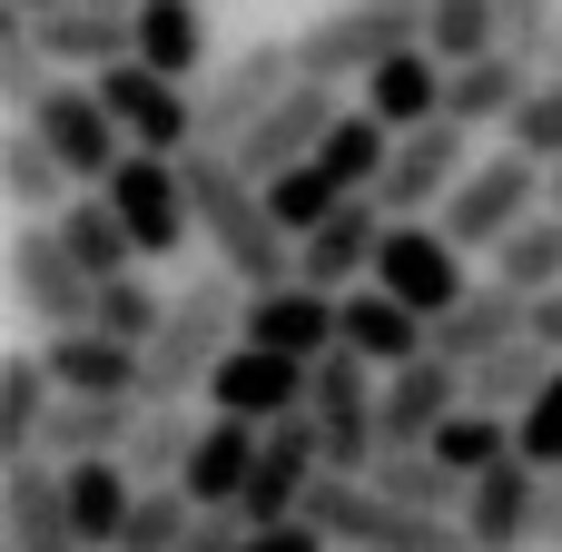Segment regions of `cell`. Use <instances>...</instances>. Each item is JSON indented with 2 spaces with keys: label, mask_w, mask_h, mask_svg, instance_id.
<instances>
[{
  "label": "cell",
  "mask_w": 562,
  "mask_h": 552,
  "mask_svg": "<svg viewBox=\"0 0 562 552\" xmlns=\"http://www.w3.org/2000/svg\"><path fill=\"white\" fill-rule=\"evenodd\" d=\"M188 198H198V237L217 247V267H227L247 296H267V286H286V277H296V237H286L277 198H267L237 158L188 148Z\"/></svg>",
  "instance_id": "1"
},
{
  "label": "cell",
  "mask_w": 562,
  "mask_h": 552,
  "mask_svg": "<svg viewBox=\"0 0 562 552\" xmlns=\"http://www.w3.org/2000/svg\"><path fill=\"white\" fill-rule=\"evenodd\" d=\"M237 346H247V286H237L227 267L188 277V286L168 296L158 346H148V405H188V395H207V375H217Z\"/></svg>",
  "instance_id": "2"
},
{
  "label": "cell",
  "mask_w": 562,
  "mask_h": 552,
  "mask_svg": "<svg viewBox=\"0 0 562 552\" xmlns=\"http://www.w3.org/2000/svg\"><path fill=\"white\" fill-rule=\"evenodd\" d=\"M405 49H425V10H405V0H336L326 20H306L296 30V69L306 79H326V89H366L385 59H405Z\"/></svg>",
  "instance_id": "3"
},
{
  "label": "cell",
  "mask_w": 562,
  "mask_h": 552,
  "mask_svg": "<svg viewBox=\"0 0 562 552\" xmlns=\"http://www.w3.org/2000/svg\"><path fill=\"white\" fill-rule=\"evenodd\" d=\"M553 207V168H533V158H514V148H494V158H474V178L445 198V237L454 247H484V257H504L533 217Z\"/></svg>",
  "instance_id": "4"
},
{
  "label": "cell",
  "mask_w": 562,
  "mask_h": 552,
  "mask_svg": "<svg viewBox=\"0 0 562 552\" xmlns=\"http://www.w3.org/2000/svg\"><path fill=\"white\" fill-rule=\"evenodd\" d=\"M306 523H316L336 552H474V543H464V523L405 514V504H385L375 484H346V474H326V484H316Z\"/></svg>",
  "instance_id": "5"
},
{
  "label": "cell",
  "mask_w": 562,
  "mask_h": 552,
  "mask_svg": "<svg viewBox=\"0 0 562 552\" xmlns=\"http://www.w3.org/2000/svg\"><path fill=\"white\" fill-rule=\"evenodd\" d=\"M296 79H306V69H296V40H247L217 79H198V148L237 158V138H247Z\"/></svg>",
  "instance_id": "6"
},
{
  "label": "cell",
  "mask_w": 562,
  "mask_h": 552,
  "mask_svg": "<svg viewBox=\"0 0 562 552\" xmlns=\"http://www.w3.org/2000/svg\"><path fill=\"white\" fill-rule=\"evenodd\" d=\"M10 296H20V316H30L40 336H79V326L99 316V286L79 277L59 217H20V237H10Z\"/></svg>",
  "instance_id": "7"
},
{
  "label": "cell",
  "mask_w": 562,
  "mask_h": 552,
  "mask_svg": "<svg viewBox=\"0 0 562 552\" xmlns=\"http://www.w3.org/2000/svg\"><path fill=\"white\" fill-rule=\"evenodd\" d=\"M109 207H119V227L138 237V257H188L198 247V198H188V158H138L128 148V168L99 188Z\"/></svg>",
  "instance_id": "8"
},
{
  "label": "cell",
  "mask_w": 562,
  "mask_h": 552,
  "mask_svg": "<svg viewBox=\"0 0 562 552\" xmlns=\"http://www.w3.org/2000/svg\"><path fill=\"white\" fill-rule=\"evenodd\" d=\"M30 128H40V148H49L79 188H109V178L128 168V128L109 119V99H99L89 79H59V89L30 109Z\"/></svg>",
  "instance_id": "9"
},
{
  "label": "cell",
  "mask_w": 562,
  "mask_h": 552,
  "mask_svg": "<svg viewBox=\"0 0 562 552\" xmlns=\"http://www.w3.org/2000/svg\"><path fill=\"white\" fill-rule=\"evenodd\" d=\"M474 178V128H454V119H435V128H415V138H395V168H385V188H375V207L395 217V227H425V217H445V198Z\"/></svg>",
  "instance_id": "10"
},
{
  "label": "cell",
  "mask_w": 562,
  "mask_h": 552,
  "mask_svg": "<svg viewBox=\"0 0 562 552\" xmlns=\"http://www.w3.org/2000/svg\"><path fill=\"white\" fill-rule=\"evenodd\" d=\"M99 99H109V119L128 128V148L138 158H188L198 148V89L188 79H158V69H109V79H89Z\"/></svg>",
  "instance_id": "11"
},
{
  "label": "cell",
  "mask_w": 562,
  "mask_h": 552,
  "mask_svg": "<svg viewBox=\"0 0 562 552\" xmlns=\"http://www.w3.org/2000/svg\"><path fill=\"white\" fill-rule=\"evenodd\" d=\"M375 286L385 296H405L425 326L435 316H454L464 296H474V277H464V247L425 217V227H385V257H375Z\"/></svg>",
  "instance_id": "12"
},
{
  "label": "cell",
  "mask_w": 562,
  "mask_h": 552,
  "mask_svg": "<svg viewBox=\"0 0 562 552\" xmlns=\"http://www.w3.org/2000/svg\"><path fill=\"white\" fill-rule=\"evenodd\" d=\"M336 119H346V99H336L326 79H296V89H286V99L237 138V168H247L257 188H267V178H286V168H306V158L336 138Z\"/></svg>",
  "instance_id": "13"
},
{
  "label": "cell",
  "mask_w": 562,
  "mask_h": 552,
  "mask_svg": "<svg viewBox=\"0 0 562 552\" xmlns=\"http://www.w3.org/2000/svg\"><path fill=\"white\" fill-rule=\"evenodd\" d=\"M306 395H316V365H296V356H267V346H237L217 375H207V415H237V425H286V415H306Z\"/></svg>",
  "instance_id": "14"
},
{
  "label": "cell",
  "mask_w": 562,
  "mask_h": 552,
  "mask_svg": "<svg viewBox=\"0 0 562 552\" xmlns=\"http://www.w3.org/2000/svg\"><path fill=\"white\" fill-rule=\"evenodd\" d=\"M0 543L10 552H89L79 523H69V474L49 454L0 464Z\"/></svg>",
  "instance_id": "15"
},
{
  "label": "cell",
  "mask_w": 562,
  "mask_h": 552,
  "mask_svg": "<svg viewBox=\"0 0 562 552\" xmlns=\"http://www.w3.org/2000/svg\"><path fill=\"white\" fill-rule=\"evenodd\" d=\"M474 395H464V375L445 365V356H415V365H395L385 375V405H375V425H385V454H425L454 415H464Z\"/></svg>",
  "instance_id": "16"
},
{
  "label": "cell",
  "mask_w": 562,
  "mask_h": 552,
  "mask_svg": "<svg viewBox=\"0 0 562 552\" xmlns=\"http://www.w3.org/2000/svg\"><path fill=\"white\" fill-rule=\"evenodd\" d=\"M385 207L375 198H356V207H336L316 237H296V277L306 286H326V296H356V286H375V257H385Z\"/></svg>",
  "instance_id": "17"
},
{
  "label": "cell",
  "mask_w": 562,
  "mask_h": 552,
  "mask_svg": "<svg viewBox=\"0 0 562 552\" xmlns=\"http://www.w3.org/2000/svg\"><path fill=\"white\" fill-rule=\"evenodd\" d=\"M533 336V296H514L504 277H484L454 316H435V336H425V356H445L454 375H474L484 356H504V346H524Z\"/></svg>",
  "instance_id": "18"
},
{
  "label": "cell",
  "mask_w": 562,
  "mask_h": 552,
  "mask_svg": "<svg viewBox=\"0 0 562 552\" xmlns=\"http://www.w3.org/2000/svg\"><path fill=\"white\" fill-rule=\"evenodd\" d=\"M40 365H49L59 395H89V405L128 395V405H148V356L119 346V336H99V326H79V336H40Z\"/></svg>",
  "instance_id": "19"
},
{
  "label": "cell",
  "mask_w": 562,
  "mask_h": 552,
  "mask_svg": "<svg viewBox=\"0 0 562 552\" xmlns=\"http://www.w3.org/2000/svg\"><path fill=\"white\" fill-rule=\"evenodd\" d=\"M543 484H553V474H533L524 454H514V464H494V474L464 494V543H474V552H533Z\"/></svg>",
  "instance_id": "20"
},
{
  "label": "cell",
  "mask_w": 562,
  "mask_h": 552,
  "mask_svg": "<svg viewBox=\"0 0 562 552\" xmlns=\"http://www.w3.org/2000/svg\"><path fill=\"white\" fill-rule=\"evenodd\" d=\"M30 30H40V49L59 59V79H109V69L138 59V20H128V10H89V0H69V10L30 20Z\"/></svg>",
  "instance_id": "21"
},
{
  "label": "cell",
  "mask_w": 562,
  "mask_h": 552,
  "mask_svg": "<svg viewBox=\"0 0 562 552\" xmlns=\"http://www.w3.org/2000/svg\"><path fill=\"white\" fill-rule=\"evenodd\" d=\"M247 346H267V356H296V365L336 356V296H326V286H306V277H286V286L247 296Z\"/></svg>",
  "instance_id": "22"
},
{
  "label": "cell",
  "mask_w": 562,
  "mask_h": 552,
  "mask_svg": "<svg viewBox=\"0 0 562 552\" xmlns=\"http://www.w3.org/2000/svg\"><path fill=\"white\" fill-rule=\"evenodd\" d=\"M425 316L405 306V296H385V286H356V296H336V346L346 356H366L375 375H395V365H415L425 356Z\"/></svg>",
  "instance_id": "23"
},
{
  "label": "cell",
  "mask_w": 562,
  "mask_h": 552,
  "mask_svg": "<svg viewBox=\"0 0 562 552\" xmlns=\"http://www.w3.org/2000/svg\"><path fill=\"white\" fill-rule=\"evenodd\" d=\"M257 454H267V435L257 425H237V415H207V435H198V454H188V504L198 514H237L247 504V484H257Z\"/></svg>",
  "instance_id": "24"
},
{
  "label": "cell",
  "mask_w": 562,
  "mask_h": 552,
  "mask_svg": "<svg viewBox=\"0 0 562 552\" xmlns=\"http://www.w3.org/2000/svg\"><path fill=\"white\" fill-rule=\"evenodd\" d=\"M138 415H148V405H128V395H109V405L59 395V415H49L40 454H49L59 474H79V464H119V454H128V435H138Z\"/></svg>",
  "instance_id": "25"
},
{
  "label": "cell",
  "mask_w": 562,
  "mask_h": 552,
  "mask_svg": "<svg viewBox=\"0 0 562 552\" xmlns=\"http://www.w3.org/2000/svg\"><path fill=\"white\" fill-rule=\"evenodd\" d=\"M445 79H454V69H445L435 49H405V59H385V69L356 89V109H366V119H385L395 138H415V128H435V119H445Z\"/></svg>",
  "instance_id": "26"
},
{
  "label": "cell",
  "mask_w": 562,
  "mask_h": 552,
  "mask_svg": "<svg viewBox=\"0 0 562 552\" xmlns=\"http://www.w3.org/2000/svg\"><path fill=\"white\" fill-rule=\"evenodd\" d=\"M543 79H553V69H524L514 49H494V59H474V69L445 79V119H454V128H514V109H524Z\"/></svg>",
  "instance_id": "27"
},
{
  "label": "cell",
  "mask_w": 562,
  "mask_h": 552,
  "mask_svg": "<svg viewBox=\"0 0 562 552\" xmlns=\"http://www.w3.org/2000/svg\"><path fill=\"white\" fill-rule=\"evenodd\" d=\"M59 237H69V257H79V277L89 286H119V277H138L148 257H138V237L119 227V207L99 198V188H79L69 207H59Z\"/></svg>",
  "instance_id": "28"
},
{
  "label": "cell",
  "mask_w": 562,
  "mask_h": 552,
  "mask_svg": "<svg viewBox=\"0 0 562 552\" xmlns=\"http://www.w3.org/2000/svg\"><path fill=\"white\" fill-rule=\"evenodd\" d=\"M128 20H138V69L198 89V69H207V0H138Z\"/></svg>",
  "instance_id": "29"
},
{
  "label": "cell",
  "mask_w": 562,
  "mask_h": 552,
  "mask_svg": "<svg viewBox=\"0 0 562 552\" xmlns=\"http://www.w3.org/2000/svg\"><path fill=\"white\" fill-rule=\"evenodd\" d=\"M49 415H59V385H49V365H40V346H20V356H0V464H20V454H40V435H49Z\"/></svg>",
  "instance_id": "30"
},
{
  "label": "cell",
  "mask_w": 562,
  "mask_h": 552,
  "mask_svg": "<svg viewBox=\"0 0 562 552\" xmlns=\"http://www.w3.org/2000/svg\"><path fill=\"white\" fill-rule=\"evenodd\" d=\"M198 435H207V415H188V405H148L138 415V435H128V484L138 494H168V484H188V454H198Z\"/></svg>",
  "instance_id": "31"
},
{
  "label": "cell",
  "mask_w": 562,
  "mask_h": 552,
  "mask_svg": "<svg viewBox=\"0 0 562 552\" xmlns=\"http://www.w3.org/2000/svg\"><path fill=\"white\" fill-rule=\"evenodd\" d=\"M0 188H10V207H20V217H59V207L79 198V178L40 148V128H30V119H10V128H0Z\"/></svg>",
  "instance_id": "32"
},
{
  "label": "cell",
  "mask_w": 562,
  "mask_h": 552,
  "mask_svg": "<svg viewBox=\"0 0 562 552\" xmlns=\"http://www.w3.org/2000/svg\"><path fill=\"white\" fill-rule=\"evenodd\" d=\"M128 514H138L128 464H79V474H69V523H79V543H89V552H119Z\"/></svg>",
  "instance_id": "33"
},
{
  "label": "cell",
  "mask_w": 562,
  "mask_h": 552,
  "mask_svg": "<svg viewBox=\"0 0 562 552\" xmlns=\"http://www.w3.org/2000/svg\"><path fill=\"white\" fill-rule=\"evenodd\" d=\"M425 454H435L454 484H484L494 464H514V415H484V405H464V415H454V425H445Z\"/></svg>",
  "instance_id": "34"
},
{
  "label": "cell",
  "mask_w": 562,
  "mask_h": 552,
  "mask_svg": "<svg viewBox=\"0 0 562 552\" xmlns=\"http://www.w3.org/2000/svg\"><path fill=\"white\" fill-rule=\"evenodd\" d=\"M366 484H375L385 504H405V514H435V523H464V494H474V484H454L435 454H385Z\"/></svg>",
  "instance_id": "35"
},
{
  "label": "cell",
  "mask_w": 562,
  "mask_h": 552,
  "mask_svg": "<svg viewBox=\"0 0 562 552\" xmlns=\"http://www.w3.org/2000/svg\"><path fill=\"white\" fill-rule=\"evenodd\" d=\"M425 49H435L445 69L494 59V49H504V0H435V10H425Z\"/></svg>",
  "instance_id": "36"
},
{
  "label": "cell",
  "mask_w": 562,
  "mask_h": 552,
  "mask_svg": "<svg viewBox=\"0 0 562 552\" xmlns=\"http://www.w3.org/2000/svg\"><path fill=\"white\" fill-rule=\"evenodd\" d=\"M553 365H562V356H543V346L524 336V346H504V356H484V365L464 375V395H474L484 415H524V405H533V395L553 385Z\"/></svg>",
  "instance_id": "37"
},
{
  "label": "cell",
  "mask_w": 562,
  "mask_h": 552,
  "mask_svg": "<svg viewBox=\"0 0 562 552\" xmlns=\"http://www.w3.org/2000/svg\"><path fill=\"white\" fill-rule=\"evenodd\" d=\"M49 89H59V59L40 49V30L20 10H0V99H10V119H30Z\"/></svg>",
  "instance_id": "38"
},
{
  "label": "cell",
  "mask_w": 562,
  "mask_h": 552,
  "mask_svg": "<svg viewBox=\"0 0 562 552\" xmlns=\"http://www.w3.org/2000/svg\"><path fill=\"white\" fill-rule=\"evenodd\" d=\"M494 277H504L514 296H553V286H562V217H553V207H543V217L494 257Z\"/></svg>",
  "instance_id": "39"
},
{
  "label": "cell",
  "mask_w": 562,
  "mask_h": 552,
  "mask_svg": "<svg viewBox=\"0 0 562 552\" xmlns=\"http://www.w3.org/2000/svg\"><path fill=\"white\" fill-rule=\"evenodd\" d=\"M99 336H119V346H158V326H168V296L148 286V277H119V286H99V316H89Z\"/></svg>",
  "instance_id": "40"
},
{
  "label": "cell",
  "mask_w": 562,
  "mask_h": 552,
  "mask_svg": "<svg viewBox=\"0 0 562 552\" xmlns=\"http://www.w3.org/2000/svg\"><path fill=\"white\" fill-rule=\"evenodd\" d=\"M504 148H514V158H533V168H562V79H543V89L514 109Z\"/></svg>",
  "instance_id": "41"
},
{
  "label": "cell",
  "mask_w": 562,
  "mask_h": 552,
  "mask_svg": "<svg viewBox=\"0 0 562 552\" xmlns=\"http://www.w3.org/2000/svg\"><path fill=\"white\" fill-rule=\"evenodd\" d=\"M188 523H198V504L168 484V494H138V514H128V533H119V552H178L188 543Z\"/></svg>",
  "instance_id": "42"
},
{
  "label": "cell",
  "mask_w": 562,
  "mask_h": 552,
  "mask_svg": "<svg viewBox=\"0 0 562 552\" xmlns=\"http://www.w3.org/2000/svg\"><path fill=\"white\" fill-rule=\"evenodd\" d=\"M514 454H524L533 474H562V365H553V385L514 415Z\"/></svg>",
  "instance_id": "43"
},
{
  "label": "cell",
  "mask_w": 562,
  "mask_h": 552,
  "mask_svg": "<svg viewBox=\"0 0 562 552\" xmlns=\"http://www.w3.org/2000/svg\"><path fill=\"white\" fill-rule=\"evenodd\" d=\"M504 49H514L524 69H553L562 59V10L553 0H504Z\"/></svg>",
  "instance_id": "44"
},
{
  "label": "cell",
  "mask_w": 562,
  "mask_h": 552,
  "mask_svg": "<svg viewBox=\"0 0 562 552\" xmlns=\"http://www.w3.org/2000/svg\"><path fill=\"white\" fill-rule=\"evenodd\" d=\"M237 543H247V523H237V514H198L178 552H237Z\"/></svg>",
  "instance_id": "45"
},
{
  "label": "cell",
  "mask_w": 562,
  "mask_h": 552,
  "mask_svg": "<svg viewBox=\"0 0 562 552\" xmlns=\"http://www.w3.org/2000/svg\"><path fill=\"white\" fill-rule=\"evenodd\" d=\"M237 552H336V543H326L316 523H277V533H247Z\"/></svg>",
  "instance_id": "46"
},
{
  "label": "cell",
  "mask_w": 562,
  "mask_h": 552,
  "mask_svg": "<svg viewBox=\"0 0 562 552\" xmlns=\"http://www.w3.org/2000/svg\"><path fill=\"white\" fill-rule=\"evenodd\" d=\"M533 346L562 356V286H553V296H533Z\"/></svg>",
  "instance_id": "47"
},
{
  "label": "cell",
  "mask_w": 562,
  "mask_h": 552,
  "mask_svg": "<svg viewBox=\"0 0 562 552\" xmlns=\"http://www.w3.org/2000/svg\"><path fill=\"white\" fill-rule=\"evenodd\" d=\"M533 552H562V474L543 484V523H533Z\"/></svg>",
  "instance_id": "48"
},
{
  "label": "cell",
  "mask_w": 562,
  "mask_h": 552,
  "mask_svg": "<svg viewBox=\"0 0 562 552\" xmlns=\"http://www.w3.org/2000/svg\"><path fill=\"white\" fill-rule=\"evenodd\" d=\"M0 10H20V20H49V10H69V0H0Z\"/></svg>",
  "instance_id": "49"
},
{
  "label": "cell",
  "mask_w": 562,
  "mask_h": 552,
  "mask_svg": "<svg viewBox=\"0 0 562 552\" xmlns=\"http://www.w3.org/2000/svg\"><path fill=\"white\" fill-rule=\"evenodd\" d=\"M89 10H138V0H89Z\"/></svg>",
  "instance_id": "50"
},
{
  "label": "cell",
  "mask_w": 562,
  "mask_h": 552,
  "mask_svg": "<svg viewBox=\"0 0 562 552\" xmlns=\"http://www.w3.org/2000/svg\"><path fill=\"white\" fill-rule=\"evenodd\" d=\"M553 217H562V168H553Z\"/></svg>",
  "instance_id": "51"
},
{
  "label": "cell",
  "mask_w": 562,
  "mask_h": 552,
  "mask_svg": "<svg viewBox=\"0 0 562 552\" xmlns=\"http://www.w3.org/2000/svg\"><path fill=\"white\" fill-rule=\"evenodd\" d=\"M405 10H435V0H405Z\"/></svg>",
  "instance_id": "52"
},
{
  "label": "cell",
  "mask_w": 562,
  "mask_h": 552,
  "mask_svg": "<svg viewBox=\"0 0 562 552\" xmlns=\"http://www.w3.org/2000/svg\"><path fill=\"white\" fill-rule=\"evenodd\" d=\"M553 79H562V59H553Z\"/></svg>",
  "instance_id": "53"
}]
</instances>
